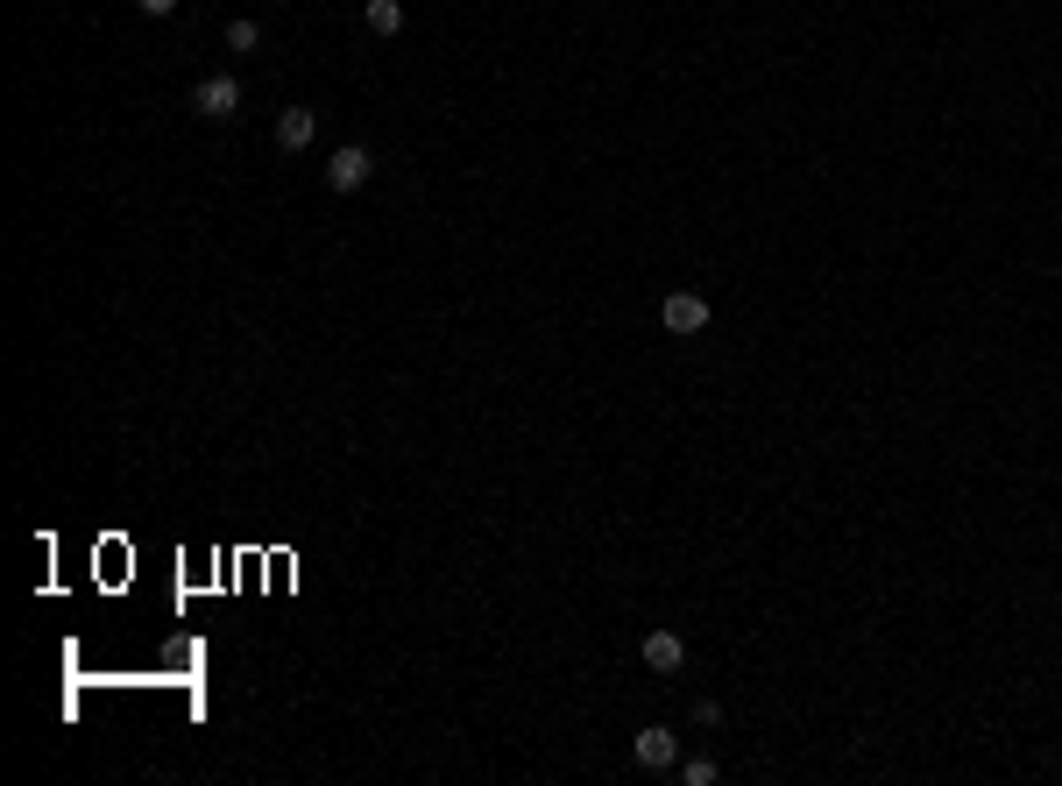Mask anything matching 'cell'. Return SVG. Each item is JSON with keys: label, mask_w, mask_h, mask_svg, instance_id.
I'll list each match as a JSON object with an SVG mask.
<instances>
[{"label": "cell", "mask_w": 1062, "mask_h": 786, "mask_svg": "<svg viewBox=\"0 0 1062 786\" xmlns=\"http://www.w3.org/2000/svg\"><path fill=\"white\" fill-rule=\"evenodd\" d=\"M312 128H319L312 107H284V113H277V149H291V157H298V149L312 142Z\"/></svg>", "instance_id": "8992f818"}, {"label": "cell", "mask_w": 1062, "mask_h": 786, "mask_svg": "<svg viewBox=\"0 0 1062 786\" xmlns=\"http://www.w3.org/2000/svg\"><path fill=\"white\" fill-rule=\"evenodd\" d=\"M631 758L645 765V773H673V765H681V737H673L666 723H645V730L631 737Z\"/></svg>", "instance_id": "3957f363"}, {"label": "cell", "mask_w": 1062, "mask_h": 786, "mask_svg": "<svg viewBox=\"0 0 1062 786\" xmlns=\"http://www.w3.org/2000/svg\"><path fill=\"white\" fill-rule=\"evenodd\" d=\"M659 319H666V334H702V326H708V298L702 291H666Z\"/></svg>", "instance_id": "277c9868"}, {"label": "cell", "mask_w": 1062, "mask_h": 786, "mask_svg": "<svg viewBox=\"0 0 1062 786\" xmlns=\"http://www.w3.org/2000/svg\"><path fill=\"white\" fill-rule=\"evenodd\" d=\"M637 651H645V666H652V674H681V666H687L681 630H645V645H637Z\"/></svg>", "instance_id": "5b68a950"}, {"label": "cell", "mask_w": 1062, "mask_h": 786, "mask_svg": "<svg viewBox=\"0 0 1062 786\" xmlns=\"http://www.w3.org/2000/svg\"><path fill=\"white\" fill-rule=\"evenodd\" d=\"M135 8H142V14H149V22H163V14H178V8H185V0H135Z\"/></svg>", "instance_id": "30bf717a"}, {"label": "cell", "mask_w": 1062, "mask_h": 786, "mask_svg": "<svg viewBox=\"0 0 1062 786\" xmlns=\"http://www.w3.org/2000/svg\"><path fill=\"white\" fill-rule=\"evenodd\" d=\"M256 43H262V29H256V22H227V50H235V57H248Z\"/></svg>", "instance_id": "ba28073f"}, {"label": "cell", "mask_w": 1062, "mask_h": 786, "mask_svg": "<svg viewBox=\"0 0 1062 786\" xmlns=\"http://www.w3.org/2000/svg\"><path fill=\"white\" fill-rule=\"evenodd\" d=\"M369 178H376V157L361 142H340L334 157H326V191H361Z\"/></svg>", "instance_id": "6da1fadb"}, {"label": "cell", "mask_w": 1062, "mask_h": 786, "mask_svg": "<svg viewBox=\"0 0 1062 786\" xmlns=\"http://www.w3.org/2000/svg\"><path fill=\"white\" fill-rule=\"evenodd\" d=\"M681 779H687V786H716V758H687Z\"/></svg>", "instance_id": "9c48e42d"}, {"label": "cell", "mask_w": 1062, "mask_h": 786, "mask_svg": "<svg viewBox=\"0 0 1062 786\" xmlns=\"http://www.w3.org/2000/svg\"><path fill=\"white\" fill-rule=\"evenodd\" d=\"M191 113H206V121H235V113H241V86L227 79V71H212V79L191 86Z\"/></svg>", "instance_id": "7a4b0ae2"}, {"label": "cell", "mask_w": 1062, "mask_h": 786, "mask_svg": "<svg viewBox=\"0 0 1062 786\" xmlns=\"http://www.w3.org/2000/svg\"><path fill=\"white\" fill-rule=\"evenodd\" d=\"M361 22H369V36H397L404 29V0H361Z\"/></svg>", "instance_id": "52a82bcc"}]
</instances>
